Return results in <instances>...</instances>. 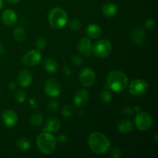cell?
Segmentation results:
<instances>
[{
    "instance_id": "obj_4",
    "label": "cell",
    "mask_w": 158,
    "mask_h": 158,
    "mask_svg": "<svg viewBox=\"0 0 158 158\" xmlns=\"http://www.w3.org/2000/svg\"><path fill=\"white\" fill-rule=\"evenodd\" d=\"M69 22L68 14L63 9L56 7L51 10L49 15V23L55 29H63Z\"/></svg>"
},
{
    "instance_id": "obj_27",
    "label": "cell",
    "mask_w": 158,
    "mask_h": 158,
    "mask_svg": "<svg viewBox=\"0 0 158 158\" xmlns=\"http://www.w3.org/2000/svg\"><path fill=\"white\" fill-rule=\"evenodd\" d=\"M73 114V108L71 105H65L62 109V115L64 117H70Z\"/></svg>"
},
{
    "instance_id": "obj_42",
    "label": "cell",
    "mask_w": 158,
    "mask_h": 158,
    "mask_svg": "<svg viewBox=\"0 0 158 158\" xmlns=\"http://www.w3.org/2000/svg\"><path fill=\"white\" fill-rule=\"evenodd\" d=\"M3 6H4V2L3 0H0V9L3 7Z\"/></svg>"
},
{
    "instance_id": "obj_40",
    "label": "cell",
    "mask_w": 158,
    "mask_h": 158,
    "mask_svg": "<svg viewBox=\"0 0 158 158\" xmlns=\"http://www.w3.org/2000/svg\"><path fill=\"white\" fill-rule=\"evenodd\" d=\"M133 108H134V112H136V113H137H137L140 112V106H137H137H134Z\"/></svg>"
},
{
    "instance_id": "obj_12",
    "label": "cell",
    "mask_w": 158,
    "mask_h": 158,
    "mask_svg": "<svg viewBox=\"0 0 158 158\" xmlns=\"http://www.w3.org/2000/svg\"><path fill=\"white\" fill-rule=\"evenodd\" d=\"M77 48L80 53L83 54L84 56H89L92 52V42L89 38H86V37L82 38L77 43Z\"/></svg>"
},
{
    "instance_id": "obj_31",
    "label": "cell",
    "mask_w": 158,
    "mask_h": 158,
    "mask_svg": "<svg viewBox=\"0 0 158 158\" xmlns=\"http://www.w3.org/2000/svg\"><path fill=\"white\" fill-rule=\"evenodd\" d=\"M155 26V21H154V19H149L147 21H145L144 23V28L148 29V30H152V29H154Z\"/></svg>"
},
{
    "instance_id": "obj_36",
    "label": "cell",
    "mask_w": 158,
    "mask_h": 158,
    "mask_svg": "<svg viewBox=\"0 0 158 158\" xmlns=\"http://www.w3.org/2000/svg\"><path fill=\"white\" fill-rule=\"evenodd\" d=\"M63 72H64L65 75L67 76V77H69L72 74V69H71V68L68 65H65L63 66Z\"/></svg>"
},
{
    "instance_id": "obj_41",
    "label": "cell",
    "mask_w": 158,
    "mask_h": 158,
    "mask_svg": "<svg viewBox=\"0 0 158 158\" xmlns=\"http://www.w3.org/2000/svg\"><path fill=\"white\" fill-rule=\"evenodd\" d=\"M20 0H7V2H9V3H12V4H15V3H18Z\"/></svg>"
},
{
    "instance_id": "obj_39",
    "label": "cell",
    "mask_w": 158,
    "mask_h": 158,
    "mask_svg": "<svg viewBox=\"0 0 158 158\" xmlns=\"http://www.w3.org/2000/svg\"><path fill=\"white\" fill-rule=\"evenodd\" d=\"M4 53H5L4 47H3L2 45L0 44V56H2L4 55Z\"/></svg>"
},
{
    "instance_id": "obj_17",
    "label": "cell",
    "mask_w": 158,
    "mask_h": 158,
    "mask_svg": "<svg viewBox=\"0 0 158 158\" xmlns=\"http://www.w3.org/2000/svg\"><path fill=\"white\" fill-rule=\"evenodd\" d=\"M60 129V122L55 117H51L46 122L43 131L46 132H57Z\"/></svg>"
},
{
    "instance_id": "obj_1",
    "label": "cell",
    "mask_w": 158,
    "mask_h": 158,
    "mask_svg": "<svg viewBox=\"0 0 158 158\" xmlns=\"http://www.w3.org/2000/svg\"><path fill=\"white\" fill-rule=\"evenodd\" d=\"M88 144L93 152L103 155L109 151L111 143L105 134L100 132H94L88 137Z\"/></svg>"
},
{
    "instance_id": "obj_16",
    "label": "cell",
    "mask_w": 158,
    "mask_h": 158,
    "mask_svg": "<svg viewBox=\"0 0 158 158\" xmlns=\"http://www.w3.org/2000/svg\"><path fill=\"white\" fill-rule=\"evenodd\" d=\"M2 20L7 26H12L16 23L17 14L12 9H6L2 14Z\"/></svg>"
},
{
    "instance_id": "obj_32",
    "label": "cell",
    "mask_w": 158,
    "mask_h": 158,
    "mask_svg": "<svg viewBox=\"0 0 158 158\" xmlns=\"http://www.w3.org/2000/svg\"><path fill=\"white\" fill-rule=\"evenodd\" d=\"M29 105H30V106L32 108V109H34V110L38 109L39 103H38V100H37L36 97H32L29 99Z\"/></svg>"
},
{
    "instance_id": "obj_7",
    "label": "cell",
    "mask_w": 158,
    "mask_h": 158,
    "mask_svg": "<svg viewBox=\"0 0 158 158\" xmlns=\"http://www.w3.org/2000/svg\"><path fill=\"white\" fill-rule=\"evenodd\" d=\"M79 80L82 86L84 87H90L94 84L96 80V73L93 69L85 67L80 72Z\"/></svg>"
},
{
    "instance_id": "obj_13",
    "label": "cell",
    "mask_w": 158,
    "mask_h": 158,
    "mask_svg": "<svg viewBox=\"0 0 158 158\" xmlns=\"http://www.w3.org/2000/svg\"><path fill=\"white\" fill-rule=\"evenodd\" d=\"M89 93L86 89H79L73 96V103L77 106H83L86 104L89 100Z\"/></svg>"
},
{
    "instance_id": "obj_24",
    "label": "cell",
    "mask_w": 158,
    "mask_h": 158,
    "mask_svg": "<svg viewBox=\"0 0 158 158\" xmlns=\"http://www.w3.org/2000/svg\"><path fill=\"white\" fill-rule=\"evenodd\" d=\"M16 146L21 151H27V150H29L30 148L31 143L28 139L23 137V138H19L17 140Z\"/></svg>"
},
{
    "instance_id": "obj_9",
    "label": "cell",
    "mask_w": 158,
    "mask_h": 158,
    "mask_svg": "<svg viewBox=\"0 0 158 158\" xmlns=\"http://www.w3.org/2000/svg\"><path fill=\"white\" fill-rule=\"evenodd\" d=\"M45 93L46 95L52 98L57 97L61 93V86L60 82L54 78L46 80L45 84Z\"/></svg>"
},
{
    "instance_id": "obj_29",
    "label": "cell",
    "mask_w": 158,
    "mask_h": 158,
    "mask_svg": "<svg viewBox=\"0 0 158 158\" xmlns=\"http://www.w3.org/2000/svg\"><path fill=\"white\" fill-rule=\"evenodd\" d=\"M69 23V26L71 29L74 31L80 30L82 27L81 23H80V20L78 19H73L71 21L68 22Z\"/></svg>"
},
{
    "instance_id": "obj_3",
    "label": "cell",
    "mask_w": 158,
    "mask_h": 158,
    "mask_svg": "<svg viewBox=\"0 0 158 158\" xmlns=\"http://www.w3.org/2000/svg\"><path fill=\"white\" fill-rule=\"evenodd\" d=\"M36 144L39 150L43 154L49 155L55 151L56 147V140L55 137L50 132L44 131L37 137Z\"/></svg>"
},
{
    "instance_id": "obj_37",
    "label": "cell",
    "mask_w": 158,
    "mask_h": 158,
    "mask_svg": "<svg viewBox=\"0 0 158 158\" xmlns=\"http://www.w3.org/2000/svg\"><path fill=\"white\" fill-rule=\"evenodd\" d=\"M58 140L59 142H60V143H66V142H67L68 137H66L65 134H60V135L58 137Z\"/></svg>"
},
{
    "instance_id": "obj_34",
    "label": "cell",
    "mask_w": 158,
    "mask_h": 158,
    "mask_svg": "<svg viewBox=\"0 0 158 158\" xmlns=\"http://www.w3.org/2000/svg\"><path fill=\"white\" fill-rule=\"evenodd\" d=\"M111 155L114 158H120L122 157V151L119 148H114L111 152Z\"/></svg>"
},
{
    "instance_id": "obj_20",
    "label": "cell",
    "mask_w": 158,
    "mask_h": 158,
    "mask_svg": "<svg viewBox=\"0 0 158 158\" xmlns=\"http://www.w3.org/2000/svg\"><path fill=\"white\" fill-rule=\"evenodd\" d=\"M43 66H44L46 71H47L49 73H55L59 69V65L57 62L51 58H47L44 60Z\"/></svg>"
},
{
    "instance_id": "obj_43",
    "label": "cell",
    "mask_w": 158,
    "mask_h": 158,
    "mask_svg": "<svg viewBox=\"0 0 158 158\" xmlns=\"http://www.w3.org/2000/svg\"><path fill=\"white\" fill-rule=\"evenodd\" d=\"M0 92H1V86H0Z\"/></svg>"
},
{
    "instance_id": "obj_30",
    "label": "cell",
    "mask_w": 158,
    "mask_h": 158,
    "mask_svg": "<svg viewBox=\"0 0 158 158\" xmlns=\"http://www.w3.org/2000/svg\"><path fill=\"white\" fill-rule=\"evenodd\" d=\"M59 106V102L56 100H52V101L49 102L47 104V110L49 112H55L58 110Z\"/></svg>"
},
{
    "instance_id": "obj_6",
    "label": "cell",
    "mask_w": 158,
    "mask_h": 158,
    "mask_svg": "<svg viewBox=\"0 0 158 158\" xmlns=\"http://www.w3.org/2000/svg\"><path fill=\"white\" fill-rule=\"evenodd\" d=\"M153 124V118L148 113L139 112L135 117V125L141 131H148Z\"/></svg>"
},
{
    "instance_id": "obj_18",
    "label": "cell",
    "mask_w": 158,
    "mask_h": 158,
    "mask_svg": "<svg viewBox=\"0 0 158 158\" xmlns=\"http://www.w3.org/2000/svg\"><path fill=\"white\" fill-rule=\"evenodd\" d=\"M86 35L89 38L98 39L102 34V29L97 24H90L86 27Z\"/></svg>"
},
{
    "instance_id": "obj_25",
    "label": "cell",
    "mask_w": 158,
    "mask_h": 158,
    "mask_svg": "<svg viewBox=\"0 0 158 158\" xmlns=\"http://www.w3.org/2000/svg\"><path fill=\"white\" fill-rule=\"evenodd\" d=\"M112 100V94L110 90H104L100 94V100L103 103H108Z\"/></svg>"
},
{
    "instance_id": "obj_38",
    "label": "cell",
    "mask_w": 158,
    "mask_h": 158,
    "mask_svg": "<svg viewBox=\"0 0 158 158\" xmlns=\"http://www.w3.org/2000/svg\"><path fill=\"white\" fill-rule=\"evenodd\" d=\"M17 88V83H15V82H12V83H10L9 84V89H10V90L13 91L15 90V89H16Z\"/></svg>"
},
{
    "instance_id": "obj_21",
    "label": "cell",
    "mask_w": 158,
    "mask_h": 158,
    "mask_svg": "<svg viewBox=\"0 0 158 158\" xmlns=\"http://www.w3.org/2000/svg\"><path fill=\"white\" fill-rule=\"evenodd\" d=\"M118 131L122 134H129L133 130V123L129 120H123L119 123L117 126Z\"/></svg>"
},
{
    "instance_id": "obj_23",
    "label": "cell",
    "mask_w": 158,
    "mask_h": 158,
    "mask_svg": "<svg viewBox=\"0 0 158 158\" xmlns=\"http://www.w3.org/2000/svg\"><path fill=\"white\" fill-rule=\"evenodd\" d=\"M13 36L18 42H23L26 38V32L22 27H16L13 30Z\"/></svg>"
},
{
    "instance_id": "obj_10",
    "label": "cell",
    "mask_w": 158,
    "mask_h": 158,
    "mask_svg": "<svg viewBox=\"0 0 158 158\" xmlns=\"http://www.w3.org/2000/svg\"><path fill=\"white\" fill-rule=\"evenodd\" d=\"M42 60V55L38 49H32L26 52L22 59L24 65L29 66H34L39 64Z\"/></svg>"
},
{
    "instance_id": "obj_28",
    "label": "cell",
    "mask_w": 158,
    "mask_h": 158,
    "mask_svg": "<svg viewBox=\"0 0 158 158\" xmlns=\"http://www.w3.org/2000/svg\"><path fill=\"white\" fill-rule=\"evenodd\" d=\"M47 45V40L44 37H40L35 42V46H36L38 50H43L46 48Z\"/></svg>"
},
{
    "instance_id": "obj_14",
    "label": "cell",
    "mask_w": 158,
    "mask_h": 158,
    "mask_svg": "<svg viewBox=\"0 0 158 158\" xmlns=\"http://www.w3.org/2000/svg\"><path fill=\"white\" fill-rule=\"evenodd\" d=\"M18 83L20 86L23 88H27L32 84V75L30 71L28 69H23L19 73L18 77Z\"/></svg>"
},
{
    "instance_id": "obj_26",
    "label": "cell",
    "mask_w": 158,
    "mask_h": 158,
    "mask_svg": "<svg viewBox=\"0 0 158 158\" xmlns=\"http://www.w3.org/2000/svg\"><path fill=\"white\" fill-rule=\"evenodd\" d=\"M15 100L19 103H23L26 100V93L23 89H18L15 92Z\"/></svg>"
},
{
    "instance_id": "obj_35",
    "label": "cell",
    "mask_w": 158,
    "mask_h": 158,
    "mask_svg": "<svg viewBox=\"0 0 158 158\" xmlns=\"http://www.w3.org/2000/svg\"><path fill=\"white\" fill-rule=\"evenodd\" d=\"M123 114L128 116H131V114L134 112V108L131 107V106H126V107H123Z\"/></svg>"
},
{
    "instance_id": "obj_2",
    "label": "cell",
    "mask_w": 158,
    "mask_h": 158,
    "mask_svg": "<svg viewBox=\"0 0 158 158\" xmlns=\"http://www.w3.org/2000/svg\"><path fill=\"white\" fill-rule=\"evenodd\" d=\"M129 80L126 74L120 70H112L106 77V85L108 88L114 92H122L127 87Z\"/></svg>"
},
{
    "instance_id": "obj_22",
    "label": "cell",
    "mask_w": 158,
    "mask_h": 158,
    "mask_svg": "<svg viewBox=\"0 0 158 158\" xmlns=\"http://www.w3.org/2000/svg\"><path fill=\"white\" fill-rule=\"evenodd\" d=\"M43 117L40 113L35 112L31 115L30 119H29V122L34 127H40V125L43 123Z\"/></svg>"
},
{
    "instance_id": "obj_15",
    "label": "cell",
    "mask_w": 158,
    "mask_h": 158,
    "mask_svg": "<svg viewBox=\"0 0 158 158\" xmlns=\"http://www.w3.org/2000/svg\"><path fill=\"white\" fill-rule=\"evenodd\" d=\"M131 38L133 42L137 46H142L144 44L146 40V34L142 28L137 27L132 31Z\"/></svg>"
},
{
    "instance_id": "obj_8",
    "label": "cell",
    "mask_w": 158,
    "mask_h": 158,
    "mask_svg": "<svg viewBox=\"0 0 158 158\" xmlns=\"http://www.w3.org/2000/svg\"><path fill=\"white\" fill-rule=\"evenodd\" d=\"M148 89V83L142 79H137L129 85V92L133 96H141Z\"/></svg>"
},
{
    "instance_id": "obj_19",
    "label": "cell",
    "mask_w": 158,
    "mask_h": 158,
    "mask_svg": "<svg viewBox=\"0 0 158 158\" xmlns=\"http://www.w3.org/2000/svg\"><path fill=\"white\" fill-rule=\"evenodd\" d=\"M117 6L115 3L107 2L103 6L102 8V12L103 15L109 18L115 16L117 13Z\"/></svg>"
},
{
    "instance_id": "obj_5",
    "label": "cell",
    "mask_w": 158,
    "mask_h": 158,
    "mask_svg": "<svg viewBox=\"0 0 158 158\" xmlns=\"http://www.w3.org/2000/svg\"><path fill=\"white\" fill-rule=\"evenodd\" d=\"M112 51V45L110 41L103 39L96 42L92 48V52L99 58H106Z\"/></svg>"
},
{
    "instance_id": "obj_11",
    "label": "cell",
    "mask_w": 158,
    "mask_h": 158,
    "mask_svg": "<svg viewBox=\"0 0 158 158\" xmlns=\"http://www.w3.org/2000/svg\"><path fill=\"white\" fill-rule=\"evenodd\" d=\"M2 120L6 126L9 127H13L18 122V116L14 110H6L2 115Z\"/></svg>"
},
{
    "instance_id": "obj_33",
    "label": "cell",
    "mask_w": 158,
    "mask_h": 158,
    "mask_svg": "<svg viewBox=\"0 0 158 158\" xmlns=\"http://www.w3.org/2000/svg\"><path fill=\"white\" fill-rule=\"evenodd\" d=\"M72 62L76 66H80L83 64V59L80 56H73L72 57Z\"/></svg>"
}]
</instances>
